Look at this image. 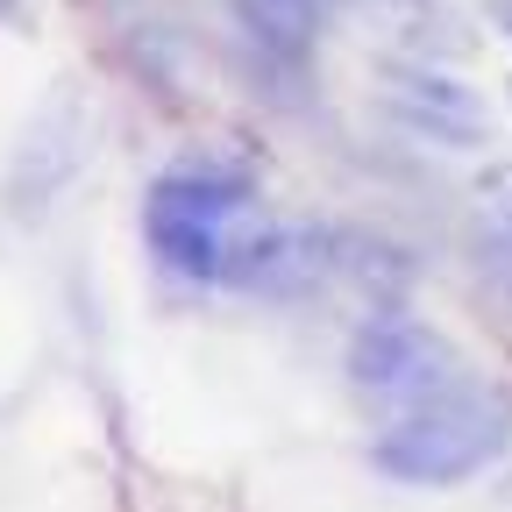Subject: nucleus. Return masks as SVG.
<instances>
[{
    "label": "nucleus",
    "instance_id": "obj_1",
    "mask_svg": "<svg viewBox=\"0 0 512 512\" xmlns=\"http://www.w3.org/2000/svg\"><path fill=\"white\" fill-rule=\"evenodd\" d=\"M512 448V406L491 392V384H441L434 399L406 406L392 427L377 434V470L399 484H463L470 470L498 463Z\"/></svg>",
    "mask_w": 512,
    "mask_h": 512
},
{
    "label": "nucleus",
    "instance_id": "obj_2",
    "mask_svg": "<svg viewBox=\"0 0 512 512\" xmlns=\"http://www.w3.org/2000/svg\"><path fill=\"white\" fill-rule=\"evenodd\" d=\"M249 207V178L228 164H178L150 185L143 200V235L185 278H221V249H228V221Z\"/></svg>",
    "mask_w": 512,
    "mask_h": 512
},
{
    "label": "nucleus",
    "instance_id": "obj_3",
    "mask_svg": "<svg viewBox=\"0 0 512 512\" xmlns=\"http://www.w3.org/2000/svg\"><path fill=\"white\" fill-rule=\"evenodd\" d=\"M456 377L463 370L448 356V342L427 335L420 320H399V313H377L356 335V349H349V384L370 392V399H384V406H399V413L434 399L441 384H456Z\"/></svg>",
    "mask_w": 512,
    "mask_h": 512
},
{
    "label": "nucleus",
    "instance_id": "obj_4",
    "mask_svg": "<svg viewBox=\"0 0 512 512\" xmlns=\"http://www.w3.org/2000/svg\"><path fill=\"white\" fill-rule=\"evenodd\" d=\"M221 278L256 299H299L320 278V242L306 228H256L221 249Z\"/></svg>",
    "mask_w": 512,
    "mask_h": 512
},
{
    "label": "nucleus",
    "instance_id": "obj_5",
    "mask_svg": "<svg viewBox=\"0 0 512 512\" xmlns=\"http://www.w3.org/2000/svg\"><path fill=\"white\" fill-rule=\"evenodd\" d=\"M392 114L406 136H427V143H448V150H470L484 136V107L470 86L441 79V72H406L392 86Z\"/></svg>",
    "mask_w": 512,
    "mask_h": 512
},
{
    "label": "nucleus",
    "instance_id": "obj_6",
    "mask_svg": "<svg viewBox=\"0 0 512 512\" xmlns=\"http://www.w3.org/2000/svg\"><path fill=\"white\" fill-rule=\"evenodd\" d=\"M235 15H242V29L256 43L278 50V57H299L320 36V0H235Z\"/></svg>",
    "mask_w": 512,
    "mask_h": 512
}]
</instances>
